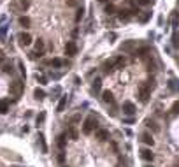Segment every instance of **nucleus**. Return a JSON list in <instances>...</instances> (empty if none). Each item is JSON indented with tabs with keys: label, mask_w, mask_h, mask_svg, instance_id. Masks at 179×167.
<instances>
[{
	"label": "nucleus",
	"mask_w": 179,
	"mask_h": 167,
	"mask_svg": "<svg viewBox=\"0 0 179 167\" xmlns=\"http://www.w3.org/2000/svg\"><path fill=\"white\" fill-rule=\"evenodd\" d=\"M19 7H21L23 11H26V9L30 7V0H21V2H19Z\"/></svg>",
	"instance_id": "obj_28"
},
{
	"label": "nucleus",
	"mask_w": 179,
	"mask_h": 167,
	"mask_svg": "<svg viewBox=\"0 0 179 167\" xmlns=\"http://www.w3.org/2000/svg\"><path fill=\"white\" fill-rule=\"evenodd\" d=\"M100 86H102V81H100V79L97 77V79L93 81V85H91V88H93V92H98V90H100Z\"/></svg>",
	"instance_id": "obj_25"
},
{
	"label": "nucleus",
	"mask_w": 179,
	"mask_h": 167,
	"mask_svg": "<svg viewBox=\"0 0 179 167\" xmlns=\"http://www.w3.org/2000/svg\"><path fill=\"white\" fill-rule=\"evenodd\" d=\"M120 49H121L123 53H132V51L135 49V41H125V42L120 46Z\"/></svg>",
	"instance_id": "obj_4"
},
{
	"label": "nucleus",
	"mask_w": 179,
	"mask_h": 167,
	"mask_svg": "<svg viewBox=\"0 0 179 167\" xmlns=\"http://www.w3.org/2000/svg\"><path fill=\"white\" fill-rule=\"evenodd\" d=\"M178 167H179V162H178Z\"/></svg>",
	"instance_id": "obj_48"
},
{
	"label": "nucleus",
	"mask_w": 179,
	"mask_h": 167,
	"mask_svg": "<svg viewBox=\"0 0 179 167\" xmlns=\"http://www.w3.org/2000/svg\"><path fill=\"white\" fill-rule=\"evenodd\" d=\"M172 113H176V114L179 113V100H176V102H174V106H172Z\"/></svg>",
	"instance_id": "obj_35"
},
{
	"label": "nucleus",
	"mask_w": 179,
	"mask_h": 167,
	"mask_svg": "<svg viewBox=\"0 0 179 167\" xmlns=\"http://www.w3.org/2000/svg\"><path fill=\"white\" fill-rule=\"evenodd\" d=\"M5 35H7V26H2V28H0V37L5 39Z\"/></svg>",
	"instance_id": "obj_33"
},
{
	"label": "nucleus",
	"mask_w": 179,
	"mask_h": 167,
	"mask_svg": "<svg viewBox=\"0 0 179 167\" xmlns=\"http://www.w3.org/2000/svg\"><path fill=\"white\" fill-rule=\"evenodd\" d=\"M97 127V122H95V118L93 116H88L86 120H84V125H83V134H86V136H90L91 132H93V129Z\"/></svg>",
	"instance_id": "obj_2"
},
{
	"label": "nucleus",
	"mask_w": 179,
	"mask_h": 167,
	"mask_svg": "<svg viewBox=\"0 0 179 167\" xmlns=\"http://www.w3.org/2000/svg\"><path fill=\"white\" fill-rule=\"evenodd\" d=\"M102 100H104L105 104H114V95L107 90V92H104V93H102Z\"/></svg>",
	"instance_id": "obj_11"
},
{
	"label": "nucleus",
	"mask_w": 179,
	"mask_h": 167,
	"mask_svg": "<svg viewBox=\"0 0 179 167\" xmlns=\"http://www.w3.org/2000/svg\"><path fill=\"white\" fill-rule=\"evenodd\" d=\"M146 167H151V166H146Z\"/></svg>",
	"instance_id": "obj_47"
},
{
	"label": "nucleus",
	"mask_w": 179,
	"mask_h": 167,
	"mask_svg": "<svg viewBox=\"0 0 179 167\" xmlns=\"http://www.w3.org/2000/svg\"><path fill=\"white\" fill-rule=\"evenodd\" d=\"M169 88H171V90H174V92L179 90V81H174V79H172V81H169Z\"/></svg>",
	"instance_id": "obj_27"
},
{
	"label": "nucleus",
	"mask_w": 179,
	"mask_h": 167,
	"mask_svg": "<svg viewBox=\"0 0 179 167\" xmlns=\"http://www.w3.org/2000/svg\"><path fill=\"white\" fill-rule=\"evenodd\" d=\"M4 72H5V74H9V72H12V67H11V65L7 63V65L4 67Z\"/></svg>",
	"instance_id": "obj_39"
},
{
	"label": "nucleus",
	"mask_w": 179,
	"mask_h": 167,
	"mask_svg": "<svg viewBox=\"0 0 179 167\" xmlns=\"http://www.w3.org/2000/svg\"><path fill=\"white\" fill-rule=\"evenodd\" d=\"M35 49H37V53H39V55L42 56V51H44V42H42L40 39H39V41L35 42Z\"/></svg>",
	"instance_id": "obj_21"
},
{
	"label": "nucleus",
	"mask_w": 179,
	"mask_h": 167,
	"mask_svg": "<svg viewBox=\"0 0 179 167\" xmlns=\"http://www.w3.org/2000/svg\"><path fill=\"white\" fill-rule=\"evenodd\" d=\"M172 41H174V46H176V48H179V33H174Z\"/></svg>",
	"instance_id": "obj_36"
},
{
	"label": "nucleus",
	"mask_w": 179,
	"mask_h": 167,
	"mask_svg": "<svg viewBox=\"0 0 179 167\" xmlns=\"http://www.w3.org/2000/svg\"><path fill=\"white\" fill-rule=\"evenodd\" d=\"M125 63H127V62H125L123 56H116V58H114V69H123Z\"/></svg>",
	"instance_id": "obj_13"
},
{
	"label": "nucleus",
	"mask_w": 179,
	"mask_h": 167,
	"mask_svg": "<svg viewBox=\"0 0 179 167\" xmlns=\"http://www.w3.org/2000/svg\"><path fill=\"white\" fill-rule=\"evenodd\" d=\"M149 97H151V88H149L146 83H142V85L139 86V100H141L142 104H146V102L149 100Z\"/></svg>",
	"instance_id": "obj_1"
},
{
	"label": "nucleus",
	"mask_w": 179,
	"mask_h": 167,
	"mask_svg": "<svg viewBox=\"0 0 179 167\" xmlns=\"http://www.w3.org/2000/svg\"><path fill=\"white\" fill-rule=\"evenodd\" d=\"M69 136H70V139H74V141L77 139V132H76L74 129H70V130H69Z\"/></svg>",
	"instance_id": "obj_32"
},
{
	"label": "nucleus",
	"mask_w": 179,
	"mask_h": 167,
	"mask_svg": "<svg viewBox=\"0 0 179 167\" xmlns=\"http://www.w3.org/2000/svg\"><path fill=\"white\" fill-rule=\"evenodd\" d=\"M121 109H123V113H125V114H134V113H135V106H134L132 102H128V100H127V102H123Z\"/></svg>",
	"instance_id": "obj_8"
},
{
	"label": "nucleus",
	"mask_w": 179,
	"mask_h": 167,
	"mask_svg": "<svg viewBox=\"0 0 179 167\" xmlns=\"http://www.w3.org/2000/svg\"><path fill=\"white\" fill-rule=\"evenodd\" d=\"M18 65H19V69H21V74H23V76H25V65H23V62H19V63H18Z\"/></svg>",
	"instance_id": "obj_41"
},
{
	"label": "nucleus",
	"mask_w": 179,
	"mask_h": 167,
	"mask_svg": "<svg viewBox=\"0 0 179 167\" xmlns=\"http://www.w3.org/2000/svg\"><path fill=\"white\" fill-rule=\"evenodd\" d=\"M7 111H9V104H7L5 100H0V113H2V114H5Z\"/></svg>",
	"instance_id": "obj_23"
},
{
	"label": "nucleus",
	"mask_w": 179,
	"mask_h": 167,
	"mask_svg": "<svg viewBox=\"0 0 179 167\" xmlns=\"http://www.w3.org/2000/svg\"><path fill=\"white\" fill-rule=\"evenodd\" d=\"M67 5L74 7V5H77V0H67Z\"/></svg>",
	"instance_id": "obj_40"
},
{
	"label": "nucleus",
	"mask_w": 179,
	"mask_h": 167,
	"mask_svg": "<svg viewBox=\"0 0 179 167\" xmlns=\"http://www.w3.org/2000/svg\"><path fill=\"white\" fill-rule=\"evenodd\" d=\"M19 44L21 46H30L32 44V35L28 33V32H23V33H19Z\"/></svg>",
	"instance_id": "obj_5"
},
{
	"label": "nucleus",
	"mask_w": 179,
	"mask_h": 167,
	"mask_svg": "<svg viewBox=\"0 0 179 167\" xmlns=\"http://www.w3.org/2000/svg\"><path fill=\"white\" fill-rule=\"evenodd\" d=\"M44 118H46V114H44V113H40V114L37 116V125H39V123H42V122H44Z\"/></svg>",
	"instance_id": "obj_37"
},
{
	"label": "nucleus",
	"mask_w": 179,
	"mask_h": 167,
	"mask_svg": "<svg viewBox=\"0 0 179 167\" xmlns=\"http://www.w3.org/2000/svg\"><path fill=\"white\" fill-rule=\"evenodd\" d=\"M146 125H148V127H151V129H153L155 132H158V127H156V123H155V122H151V120H148V122H146Z\"/></svg>",
	"instance_id": "obj_31"
},
{
	"label": "nucleus",
	"mask_w": 179,
	"mask_h": 167,
	"mask_svg": "<svg viewBox=\"0 0 179 167\" xmlns=\"http://www.w3.org/2000/svg\"><path fill=\"white\" fill-rule=\"evenodd\" d=\"M141 158L146 160V162H151V160H153V153H151V150L142 148V150H141Z\"/></svg>",
	"instance_id": "obj_9"
},
{
	"label": "nucleus",
	"mask_w": 179,
	"mask_h": 167,
	"mask_svg": "<svg viewBox=\"0 0 179 167\" xmlns=\"http://www.w3.org/2000/svg\"><path fill=\"white\" fill-rule=\"evenodd\" d=\"M95 137H97L98 141H107V139H109V132L100 129V130H97V136H95Z\"/></svg>",
	"instance_id": "obj_12"
},
{
	"label": "nucleus",
	"mask_w": 179,
	"mask_h": 167,
	"mask_svg": "<svg viewBox=\"0 0 179 167\" xmlns=\"http://www.w3.org/2000/svg\"><path fill=\"white\" fill-rule=\"evenodd\" d=\"M135 12H139V11H135V9H134V11H130V9H121V11L118 12V18H120V21H128Z\"/></svg>",
	"instance_id": "obj_3"
},
{
	"label": "nucleus",
	"mask_w": 179,
	"mask_h": 167,
	"mask_svg": "<svg viewBox=\"0 0 179 167\" xmlns=\"http://www.w3.org/2000/svg\"><path fill=\"white\" fill-rule=\"evenodd\" d=\"M63 160H65V157H63V153H60L58 155V162H63Z\"/></svg>",
	"instance_id": "obj_43"
},
{
	"label": "nucleus",
	"mask_w": 179,
	"mask_h": 167,
	"mask_svg": "<svg viewBox=\"0 0 179 167\" xmlns=\"http://www.w3.org/2000/svg\"><path fill=\"white\" fill-rule=\"evenodd\" d=\"M79 120H81V116H79V114H76V116L72 118V122H79Z\"/></svg>",
	"instance_id": "obj_44"
},
{
	"label": "nucleus",
	"mask_w": 179,
	"mask_h": 167,
	"mask_svg": "<svg viewBox=\"0 0 179 167\" xmlns=\"http://www.w3.org/2000/svg\"><path fill=\"white\" fill-rule=\"evenodd\" d=\"M49 63H51V67H54V69H58V67H62V65H63L65 62H63L62 58H53V60H51Z\"/></svg>",
	"instance_id": "obj_17"
},
{
	"label": "nucleus",
	"mask_w": 179,
	"mask_h": 167,
	"mask_svg": "<svg viewBox=\"0 0 179 167\" xmlns=\"http://www.w3.org/2000/svg\"><path fill=\"white\" fill-rule=\"evenodd\" d=\"M33 97H35L37 100H42V99L46 97V93H44V90H40V88H35V92H33Z\"/></svg>",
	"instance_id": "obj_18"
},
{
	"label": "nucleus",
	"mask_w": 179,
	"mask_h": 167,
	"mask_svg": "<svg viewBox=\"0 0 179 167\" xmlns=\"http://www.w3.org/2000/svg\"><path fill=\"white\" fill-rule=\"evenodd\" d=\"M76 53H77V46H76V42H67V44H65V55H69V56H76Z\"/></svg>",
	"instance_id": "obj_6"
},
{
	"label": "nucleus",
	"mask_w": 179,
	"mask_h": 167,
	"mask_svg": "<svg viewBox=\"0 0 179 167\" xmlns=\"http://www.w3.org/2000/svg\"><path fill=\"white\" fill-rule=\"evenodd\" d=\"M102 70H104L105 74L112 72V70H114V58H112V60H105V62L102 63Z\"/></svg>",
	"instance_id": "obj_7"
},
{
	"label": "nucleus",
	"mask_w": 179,
	"mask_h": 167,
	"mask_svg": "<svg viewBox=\"0 0 179 167\" xmlns=\"http://www.w3.org/2000/svg\"><path fill=\"white\" fill-rule=\"evenodd\" d=\"M172 25H174V26H179V12H174V14H172Z\"/></svg>",
	"instance_id": "obj_29"
},
{
	"label": "nucleus",
	"mask_w": 179,
	"mask_h": 167,
	"mask_svg": "<svg viewBox=\"0 0 179 167\" xmlns=\"http://www.w3.org/2000/svg\"><path fill=\"white\" fill-rule=\"evenodd\" d=\"M104 11H105V14H109V16H111V14H114V11H116V7H114L112 4H107Z\"/></svg>",
	"instance_id": "obj_24"
},
{
	"label": "nucleus",
	"mask_w": 179,
	"mask_h": 167,
	"mask_svg": "<svg viewBox=\"0 0 179 167\" xmlns=\"http://www.w3.org/2000/svg\"><path fill=\"white\" fill-rule=\"evenodd\" d=\"M83 16H84V11H83V9H77V12H76V21H81Z\"/></svg>",
	"instance_id": "obj_30"
},
{
	"label": "nucleus",
	"mask_w": 179,
	"mask_h": 167,
	"mask_svg": "<svg viewBox=\"0 0 179 167\" xmlns=\"http://www.w3.org/2000/svg\"><path fill=\"white\" fill-rule=\"evenodd\" d=\"M21 90H23V83H21V81H14V83L11 85V92H12V93L19 95V93H21Z\"/></svg>",
	"instance_id": "obj_10"
},
{
	"label": "nucleus",
	"mask_w": 179,
	"mask_h": 167,
	"mask_svg": "<svg viewBox=\"0 0 179 167\" xmlns=\"http://www.w3.org/2000/svg\"><path fill=\"white\" fill-rule=\"evenodd\" d=\"M65 106H67V95H63V97L60 99V102H58V107H56V111H58V113H62V111L65 109Z\"/></svg>",
	"instance_id": "obj_15"
},
{
	"label": "nucleus",
	"mask_w": 179,
	"mask_h": 167,
	"mask_svg": "<svg viewBox=\"0 0 179 167\" xmlns=\"http://www.w3.org/2000/svg\"><path fill=\"white\" fill-rule=\"evenodd\" d=\"M149 53V49L148 48H141L139 51H137V55H139V58H146V55Z\"/></svg>",
	"instance_id": "obj_26"
},
{
	"label": "nucleus",
	"mask_w": 179,
	"mask_h": 167,
	"mask_svg": "<svg viewBox=\"0 0 179 167\" xmlns=\"http://www.w3.org/2000/svg\"><path fill=\"white\" fill-rule=\"evenodd\" d=\"M123 122H125V123H134V118H125Z\"/></svg>",
	"instance_id": "obj_42"
},
{
	"label": "nucleus",
	"mask_w": 179,
	"mask_h": 167,
	"mask_svg": "<svg viewBox=\"0 0 179 167\" xmlns=\"http://www.w3.org/2000/svg\"><path fill=\"white\" fill-rule=\"evenodd\" d=\"M0 62H2V55H0Z\"/></svg>",
	"instance_id": "obj_46"
},
{
	"label": "nucleus",
	"mask_w": 179,
	"mask_h": 167,
	"mask_svg": "<svg viewBox=\"0 0 179 167\" xmlns=\"http://www.w3.org/2000/svg\"><path fill=\"white\" fill-rule=\"evenodd\" d=\"M19 25H21V26H25V28H26V26H30V18L21 16V18H19Z\"/></svg>",
	"instance_id": "obj_22"
},
{
	"label": "nucleus",
	"mask_w": 179,
	"mask_h": 167,
	"mask_svg": "<svg viewBox=\"0 0 179 167\" xmlns=\"http://www.w3.org/2000/svg\"><path fill=\"white\" fill-rule=\"evenodd\" d=\"M137 4H139V5H149L151 0H137Z\"/></svg>",
	"instance_id": "obj_38"
},
{
	"label": "nucleus",
	"mask_w": 179,
	"mask_h": 167,
	"mask_svg": "<svg viewBox=\"0 0 179 167\" xmlns=\"http://www.w3.org/2000/svg\"><path fill=\"white\" fill-rule=\"evenodd\" d=\"M98 2H107V0H98Z\"/></svg>",
	"instance_id": "obj_45"
},
{
	"label": "nucleus",
	"mask_w": 179,
	"mask_h": 167,
	"mask_svg": "<svg viewBox=\"0 0 179 167\" xmlns=\"http://www.w3.org/2000/svg\"><path fill=\"white\" fill-rule=\"evenodd\" d=\"M37 81H39L40 85H46V83H47V79H46L44 76H39V74H37Z\"/></svg>",
	"instance_id": "obj_34"
},
{
	"label": "nucleus",
	"mask_w": 179,
	"mask_h": 167,
	"mask_svg": "<svg viewBox=\"0 0 179 167\" xmlns=\"http://www.w3.org/2000/svg\"><path fill=\"white\" fill-rule=\"evenodd\" d=\"M142 141H144L146 144H149V146H153V143H155V141H153V136H151V134H148V132H144V134H142Z\"/></svg>",
	"instance_id": "obj_16"
},
{
	"label": "nucleus",
	"mask_w": 179,
	"mask_h": 167,
	"mask_svg": "<svg viewBox=\"0 0 179 167\" xmlns=\"http://www.w3.org/2000/svg\"><path fill=\"white\" fill-rule=\"evenodd\" d=\"M65 137H67L65 134H60V136L56 137V143H58V146H60V148H65V143H67V141H65Z\"/></svg>",
	"instance_id": "obj_19"
},
{
	"label": "nucleus",
	"mask_w": 179,
	"mask_h": 167,
	"mask_svg": "<svg viewBox=\"0 0 179 167\" xmlns=\"http://www.w3.org/2000/svg\"><path fill=\"white\" fill-rule=\"evenodd\" d=\"M149 18H151V11H144V12L139 16V21H141V23H148Z\"/></svg>",
	"instance_id": "obj_14"
},
{
	"label": "nucleus",
	"mask_w": 179,
	"mask_h": 167,
	"mask_svg": "<svg viewBox=\"0 0 179 167\" xmlns=\"http://www.w3.org/2000/svg\"><path fill=\"white\" fill-rule=\"evenodd\" d=\"M39 144H40L42 153H47V146H46V143H44V136H42V134H39Z\"/></svg>",
	"instance_id": "obj_20"
}]
</instances>
